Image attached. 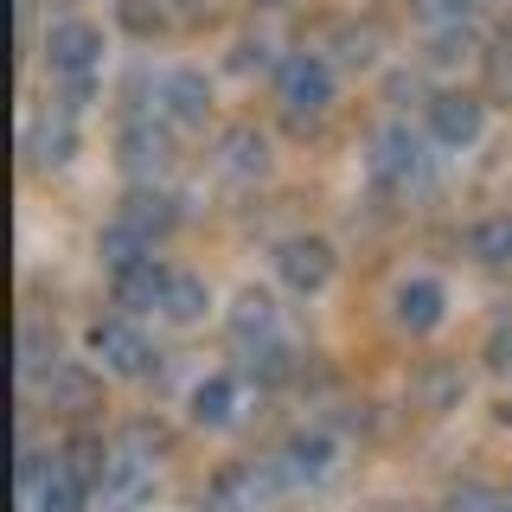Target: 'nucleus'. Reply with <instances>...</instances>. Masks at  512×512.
<instances>
[{"instance_id": "15", "label": "nucleus", "mask_w": 512, "mask_h": 512, "mask_svg": "<svg viewBox=\"0 0 512 512\" xmlns=\"http://www.w3.org/2000/svg\"><path fill=\"white\" fill-rule=\"evenodd\" d=\"M160 103H167V116L180 122V128H199L205 109H212V90H205L199 71H173L167 84H160Z\"/></svg>"}, {"instance_id": "20", "label": "nucleus", "mask_w": 512, "mask_h": 512, "mask_svg": "<svg viewBox=\"0 0 512 512\" xmlns=\"http://www.w3.org/2000/svg\"><path fill=\"white\" fill-rule=\"evenodd\" d=\"M410 397H416L423 410H455V404H461V372H455L448 359H429L423 372H416Z\"/></svg>"}, {"instance_id": "2", "label": "nucleus", "mask_w": 512, "mask_h": 512, "mask_svg": "<svg viewBox=\"0 0 512 512\" xmlns=\"http://www.w3.org/2000/svg\"><path fill=\"white\" fill-rule=\"evenodd\" d=\"M276 474H282L288 493L320 487V480L333 474V436H327V429H301V436H288L276 448Z\"/></svg>"}, {"instance_id": "35", "label": "nucleus", "mask_w": 512, "mask_h": 512, "mask_svg": "<svg viewBox=\"0 0 512 512\" xmlns=\"http://www.w3.org/2000/svg\"><path fill=\"white\" fill-rule=\"evenodd\" d=\"M180 7H186V13H199V7H205V0H180Z\"/></svg>"}, {"instance_id": "8", "label": "nucleus", "mask_w": 512, "mask_h": 512, "mask_svg": "<svg viewBox=\"0 0 512 512\" xmlns=\"http://www.w3.org/2000/svg\"><path fill=\"white\" fill-rule=\"evenodd\" d=\"M167 269L154 263V256H141V263H128V269H116L109 276V288H116V308H128V314H148V308H160L167 301Z\"/></svg>"}, {"instance_id": "33", "label": "nucleus", "mask_w": 512, "mask_h": 512, "mask_svg": "<svg viewBox=\"0 0 512 512\" xmlns=\"http://www.w3.org/2000/svg\"><path fill=\"white\" fill-rule=\"evenodd\" d=\"M340 45H346V52H340L346 64H372V52H378V32H372V26H346V32H340Z\"/></svg>"}, {"instance_id": "34", "label": "nucleus", "mask_w": 512, "mask_h": 512, "mask_svg": "<svg viewBox=\"0 0 512 512\" xmlns=\"http://www.w3.org/2000/svg\"><path fill=\"white\" fill-rule=\"evenodd\" d=\"M122 448H135V455H160V448H167V436H160V429H148V423H135V429H128V436H122Z\"/></svg>"}, {"instance_id": "10", "label": "nucleus", "mask_w": 512, "mask_h": 512, "mask_svg": "<svg viewBox=\"0 0 512 512\" xmlns=\"http://www.w3.org/2000/svg\"><path fill=\"white\" fill-rule=\"evenodd\" d=\"M84 493H90V487L52 455V461H45V474L26 487V512H84Z\"/></svg>"}, {"instance_id": "31", "label": "nucleus", "mask_w": 512, "mask_h": 512, "mask_svg": "<svg viewBox=\"0 0 512 512\" xmlns=\"http://www.w3.org/2000/svg\"><path fill=\"white\" fill-rule=\"evenodd\" d=\"M122 26L135 32V39H148V32H160V26H167V13H160L154 0H122Z\"/></svg>"}, {"instance_id": "11", "label": "nucleus", "mask_w": 512, "mask_h": 512, "mask_svg": "<svg viewBox=\"0 0 512 512\" xmlns=\"http://www.w3.org/2000/svg\"><path fill=\"white\" fill-rule=\"evenodd\" d=\"M442 308H448L442 282H404V288L391 295L397 327H410V333H436V327H442Z\"/></svg>"}, {"instance_id": "24", "label": "nucleus", "mask_w": 512, "mask_h": 512, "mask_svg": "<svg viewBox=\"0 0 512 512\" xmlns=\"http://www.w3.org/2000/svg\"><path fill=\"white\" fill-rule=\"evenodd\" d=\"M45 397H52V410H90L96 404V378L84 365H58V372L45 378Z\"/></svg>"}, {"instance_id": "28", "label": "nucleus", "mask_w": 512, "mask_h": 512, "mask_svg": "<svg viewBox=\"0 0 512 512\" xmlns=\"http://www.w3.org/2000/svg\"><path fill=\"white\" fill-rule=\"evenodd\" d=\"M468 7H474V0H410V20L429 26V32H442V26L468 20Z\"/></svg>"}, {"instance_id": "9", "label": "nucleus", "mask_w": 512, "mask_h": 512, "mask_svg": "<svg viewBox=\"0 0 512 512\" xmlns=\"http://www.w3.org/2000/svg\"><path fill=\"white\" fill-rule=\"evenodd\" d=\"M480 122H487V109L474 103V96L448 90L429 103V128H436V141H448V148H468V141H480Z\"/></svg>"}, {"instance_id": "16", "label": "nucleus", "mask_w": 512, "mask_h": 512, "mask_svg": "<svg viewBox=\"0 0 512 512\" xmlns=\"http://www.w3.org/2000/svg\"><path fill=\"white\" fill-rule=\"evenodd\" d=\"M71 148H77V135H71V122H64V116H39V122L26 128V160H32V167H64Z\"/></svg>"}, {"instance_id": "17", "label": "nucleus", "mask_w": 512, "mask_h": 512, "mask_svg": "<svg viewBox=\"0 0 512 512\" xmlns=\"http://www.w3.org/2000/svg\"><path fill=\"white\" fill-rule=\"evenodd\" d=\"M58 365H64V359H58V333L39 327V320H26V327H20V378H26V384H45Z\"/></svg>"}, {"instance_id": "4", "label": "nucleus", "mask_w": 512, "mask_h": 512, "mask_svg": "<svg viewBox=\"0 0 512 512\" xmlns=\"http://www.w3.org/2000/svg\"><path fill=\"white\" fill-rule=\"evenodd\" d=\"M282 487V474H276V461H256V468H231L218 480L212 493H205V512H256L263 500H276Z\"/></svg>"}, {"instance_id": "12", "label": "nucleus", "mask_w": 512, "mask_h": 512, "mask_svg": "<svg viewBox=\"0 0 512 512\" xmlns=\"http://www.w3.org/2000/svg\"><path fill=\"white\" fill-rule=\"evenodd\" d=\"M173 160V141H167V128H154V122H128L122 128V167L135 173V180H148V173H160Z\"/></svg>"}, {"instance_id": "27", "label": "nucleus", "mask_w": 512, "mask_h": 512, "mask_svg": "<svg viewBox=\"0 0 512 512\" xmlns=\"http://www.w3.org/2000/svg\"><path fill=\"white\" fill-rule=\"evenodd\" d=\"M468 250L480 256V263H512V218H487V224H474Z\"/></svg>"}, {"instance_id": "6", "label": "nucleus", "mask_w": 512, "mask_h": 512, "mask_svg": "<svg viewBox=\"0 0 512 512\" xmlns=\"http://www.w3.org/2000/svg\"><path fill=\"white\" fill-rule=\"evenodd\" d=\"M276 90H282V109L288 116H320V109L333 103V71L320 58H288L282 71H276Z\"/></svg>"}, {"instance_id": "38", "label": "nucleus", "mask_w": 512, "mask_h": 512, "mask_svg": "<svg viewBox=\"0 0 512 512\" xmlns=\"http://www.w3.org/2000/svg\"><path fill=\"white\" fill-rule=\"evenodd\" d=\"M391 512H404V506H391Z\"/></svg>"}, {"instance_id": "7", "label": "nucleus", "mask_w": 512, "mask_h": 512, "mask_svg": "<svg viewBox=\"0 0 512 512\" xmlns=\"http://www.w3.org/2000/svg\"><path fill=\"white\" fill-rule=\"evenodd\" d=\"M276 269H282V282L295 288V295H314V288L333 282V244L327 237H288L276 250Z\"/></svg>"}, {"instance_id": "19", "label": "nucleus", "mask_w": 512, "mask_h": 512, "mask_svg": "<svg viewBox=\"0 0 512 512\" xmlns=\"http://www.w3.org/2000/svg\"><path fill=\"white\" fill-rule=\"evenodd\" d=\"M122 218L135 224L141 237H167L173 224H180V212H173V199H167V192H154V186H135V192H128Z\"/></svg>"}, {"instance_id": "25", "label": "nucleus", "mask_w": 512, "mask_h": 512, "mask_svg": "<svg viewBox=\"0 0 512 512\" xmlns=\"http://www.w3.org/2000/svg\"><path fill=\"white\" fill-rule=\"evenodd\" d=\"M244 372L256 378V384H282L288 372H295V352H288L276 333L269 340H256V346H244Z\"/></svg>"}, {"instance_id": "29", "label": "nucleus", "mask_w": 512, "mask_h": 512, "mask_svg": "<svg viewBox=\"0 0 512 512\" xmlns=\"http://www.w3.org/2000/svg\"><path fill=\"white\" fill-rule=\"evenodd\" d=\"M448 512H512V506H506V493L474 487V480H468V487H455V493H448Z\"/></svg>"}, {"instance_id": "14", "label": "nucleus", "mask_w": 512, "mask_h": 512, "mask_svg": "<svg viewBox=\"0 0 512 512\" xmlns=\"http://www.w3.org/2000/svg\"><path fill=\"white\" fill-rule=\"evenodd\" d=\"M378 180H391V186H410L416 173H423V148H416V135L410 128H384L378 135Z\"/></svg>"}, {"instance_id": "22", "label": "nucleus", "mask_w": 512, "mask_h": 512, "mask_svg": "<svg viewBox=\"0 0 512 512\" xmlns=\"http://www.w3.org/2000/svg\"><path fill=\"white\" fill-rule=\"evenodd\" d=\"M205 308H212V288H205L199 276H173V282H167V301H160V314H167L173 327H192V320H205Z\"/></svg>"}, {"instance_id": "26", "label": "nucleus", "mask_w": 512, "mask_h": 512, "mask_svg": "<svg viewBox=\"0 0 512 512\" xmlns=\"http://www.w3.org/2000/svg\"><path fill=\"white\" fill-rule=\"evenodd\" d=\"M58 461H64V468H71L77 480H84L90 493L103 487V474H109V455H103V442H96V436H71V442L58 448Z\"/></svg>"}, {"instance_id": "30", "label": "nucleus", "mask_w": 512, "mask_h": 512, "mask_svg": "<svg viewBox=\"0 0 512 512\" xmlns=\"http://www.w3.org/2000/svg\"><path fill=\"white\" fill-rule=\"evenodd\" d=\"M461 58H474V39L461 26H442L436 45H429V64H461Z\"/></svg>"}, {"instance_id": "21", "label": "nucleus", "mask_w": 512, "mask_h": 512, "mask_svg": "<svg viewBox=\"0 0 512 512\" xmlns=\"http://www.w3.org/2000/svg\"><path fill=\"white\" fill-rule=\"evenodd\" d=\"M148 244H154V237H141V231H135V224H128V218H116V224H109L103 237H96V256H103V269H109V276H116V269L141 263V256H148Z\"/></svg>"}, {"instance_id": "32", "label": "nucleus", "mask_w": 512, "mask_h": 512, "mask_svg": "<svg viewBox=\"0 0 512 512\" xmlns=\"http://www.w3.org/2000/svg\"><path fill=\"white\" fill-rule=\"evenodd\" d=\"M487 84H493V96H512V39L487 45Z\"/></svg>"}, {"instance_id": "23", "label": "nucleus", "mask_w": 512, "mask_h": 512, "mask_svg": "<svg viewBox=\"0 0 512 512\" xmlns=\"http://www.w3.org/2000/svg\"><path fill=\"white\" fill-rule=\"evenodd\" d=\"M237 416V391H231V378H205L199 391H192V423L199 429H224Z\"/></svg>"}, {"instance_id": "18", "label": "nucleus", "mask_w": 512, "mask_h": 512, "mask_svg": "<svg viewBox=\"0 0 512 512\" xmlns=\"http://www.w3.org/2000/svg\"><path fill=\"white\" fill-rule=\"evenodd\" d=\"M269 333H276V301H269L263 288H244L237 308H231V340L237 346H256V340H269Z\"/></svg>"}, {"instance_id": "36", "label": "nucleus", "mask_w": 512, "mask_h": 512, "mask_svg": "<svg viewBox=\"0 0 512 512\" xmlns=\"http://www.w3.org/2000/svg\"><path fill=\"white\" fill-rule=\"evenodd\" d=\"M500 416H506V423H512V404H506V410H500Z\"/></svg>"}, {"instance_id": "13", "label": "nucleus", "mask_w": 512, "mask_h": 512, "mask_svg": "<svg viewBox=\"0 0 512 512\" xmlns=\"http://www.w3.org/2000/svg\"><path fill=\"white\" fill-rule=\"evenodd\" d=\"M218 167L231 173V180H263L269 173V141L256 135V128H231V135L218 141Z\"/></svg>"}, {"instance_id": "5", "label": "nucleus", "mask_w": 512, "mask_h": 512, "mask_svg": "<svg viewBox=\"0 0 512 512\" xmlns=\"http://www.w3.org/2000/svg\"><path fill=\"white\" fill-rule=\"evenodd\" d=\"M90 352L103 359V372H116V378H148L154 372V352H148V340H141L128 320H96Z\"/></svg>"}, {"instance_id": "3", "label": "nucleus", "mask_w": 512, "mask_h": 512, "mask_svg": "<svg viewBox=\"0 0 512 512\" xmlns=\"http://www.w3.org/2000/svg\"><path fill=\"white\" fill-rule=\"evenodd\" d=\"M39 52H45V64H52L58 77H90V64L103 58V32L90 20H52Z\"/></svg>"}, {"instance_id": "1", "label": "nucleus", "mask_w": 512, "mask_h": 512, "mask_svg": "<svg viewBox=\"0 0 512 512\" xmlns=\"http://www.w3.org/2000/svg\"><path fill=\"white\" fill-rule=\"evenodd\" d=\"M96 500H103V512H141L154 500V461L135 455V448H116L103 487H96Z\"/></svg>"}, {"instance_id": "37", "label": "nucleus", "mask_w": 512, "mask_h": 512, "mask_svg": "<svg viewBox=\"0 0 512 512\" xmlns=\"http://www.w3.org/2000/svg\"><path fill=\"white\" fill-rule=\"evenodd\" d=\"M263 7H282V0H263Z\"/></svg>"}]
</instances>
